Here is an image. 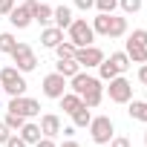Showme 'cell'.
<instances>
[{
  "label": "cell",
  "instance_id": "obj_1",
  "mask_svg": "<svg viewBox=\"0 0 147 147\" xmlns=\"http://www.w3.org/2000/svg\"><path fill=\"white\" fill-rule=\"evenodd\" d=\"M0 87H3V92L12 98V95H26V78L23 72L15 69V66H0Z\"/></svg>",
  "mask_w": 147,
  "mask_h": 147
},
{
  "label": "cell",
  "instance_id": "obj_2",
  "mask_svg": "<svg viewBox=\"0 0 147 147\" xmlns=\"http://www.w3.org/2000/svg\"><path fill=\"white\" fill-rule=\"evenodd\" d=\"M66 35H69V40L75 43L78 49H81V46H90V43L95 40V32H92V23H87L84 18H72V23L66 26Z\"/></svg>",
  "mask_w": 147,
  "mask_h": 147
},
{
  "label": "cell",
  "instance_id": "obj_3",
  "mask_svg": "<svg viewBox=\"0 0 147 147\" xmlns=\"http://www.w3.org/2000/svg\"><path fill=\"white\" fill-rule=\"evenodd\" d=\"M115 136V124L110 115H92L90 121V138L95 144H110V138Z\"/></svg>",
  "mask_w": 147,
  "mask_h": 147
},
{
  "label": "cell",
  "instance_id": "obj_4",
  "mask_svg": "<svg viewBox=\"0 0 147 147\" xmlns=\"http://www.w3.org/2000/svg\"><path fill=\"white\" fill-rule=\"evenodd\" d=\"M9 55H12V61H15V69H20L23 75L32 72V69H38V58H35V49H32L29 43H20V40H18V46H15Z\"/></svg>",
  "mask_w": 147,
  "mask_h": 147
},
{
  "label": "cell",
  "instance_id": "obj_5",
  "mask_svg": "<svg viewBox=\"0 0 147 147\" xmlns=\"http://www.w3.org/2000/svg\"><path fill=\"white\" fill-rule=\"evenodd\" d=\"M95 90H104V81L84 72V69L69 78V92H75V95H87V92H95Z\"/></svg>",
  "mask_w": 147,
  "mask_h": 147
},
{
  "label": "cell",
  "instance_id": "obj_6",
  "mask_svg": "<svg viewBox=\"0 0 147 147\" xmlns=\"http://www.w3.org/2000/svg\"><path fill=\"white\" fill-rule=\"evenodd\" d=\"M104 92L110 95V101H113V104H127V101L133 98V84H130L124 75H115L113 81H107Z\"/></svg>",
  "mask_w": 147,
  "mask_h": 147
},
{
  "label": "cell",
  "instance_id": "obj_7",
  "mask_svg": "<svg viewBox=\"0 0 147 147\" xmlns=\"http://www.w3.org/2000/svg\"><path fill=\"white\" fill-rule=\"evenodd\" d=\"M6 110H9V113H18V115H23V118H35V115H40V101H35V98H29V95H12Z\"/></svg>",
  "mask_w": 147,
  "mask_h": 147
},
{
  "label": "cell",
  "instance_id": "obj_8",
  "mask_svg": "<svg viewBox=\"0 0 147 147\" xmlns=\"http://www.w3.org/2000/svg\"><path fill=\"white\" fill-rule=\"evenodd\" d=\"M40 90H43V95H46V98L58 101V98L69 90V81L61 75V72H49V75L43 78V84H40Z\"/></svg>",
  "mask_w": 147,
  "mask_h": 147
},
{
  "label": "cell",
  "instance_id": "obj_9",
  "mask_svg": "<svg viewBox=\"0 0 147 147\" xmlns=\"http://www.w3.org/2000/svg\"><path fill=\"white\" fill-rule=\"evenodd\" d=\"M107 55L95 46V43H90V46H81V49H75V61L81 63V69H98V63L104 61Z\"/></svg>",
  "mask_w": 147,
  "mask_h": 147
},
{
  "label": "cell",
  "instance_id": "obj_10",
  "mask_svg": "<svg viewBox=\"0 0 147 147\" xmlns=\"http://www.w3.org/2000/svg\"><path fill=\"white\" fill-rule=\"evenodd\" d=\"M9 23H12L15 29H29V26L35 23V18H32V12H29L26 6H15V9L9 12Z\"/></svg>",
  "mask_w": 147,
  "mask_h": 147
},
{
  "label": "cell",
  "instance_id": "obj_11",
  "mask_svg": "<svg viewBox=\"0 0 147 147\" xmlns=\"http://www.w3.org/2000/svg\"><path fill=\"white\" fill-rule=\"evenodd\" d=\"M61 115H55V113H43L40 115V133L43 136H49V138H55V136H61Z\"/></svg>",
  "mask_w": 147,
  "mask_h": 147
},
{
  "label": "cell",
  "instance_id": "obj_12",
  "mask_svg": "<svg viewBox=\"0 0 147 147\" xmlns=\"http://www.w3.org/2000/svg\"><path fill=\"white\" fill-rule=\"evenodd\" d=\"M55 72H61V75L69 81L72 75H78V72H81V63H78L75 58H58V63H55Z\"/></svg>",
  "mask_w": 147,
  "mask_h": 147
},
{
  "label": "cell",
  "instance_id": "obj_13",
  "mask_svg": "<svg viewBox=\"0 0 147 147\" xmlns=\"http://www.w3.org/2000/svg\"><path fill=\"white\" fill-rule=\"evenodd\" d=\"M61 40H63V29H58V26H46L40 32V46H46V49H55Z\"/></svg>",
  "mask_w": 147,
  "mask_h": 147
},
{
  "label": "cell",
  "instance_id": "obj_14",
  "mask_svg": "<svg viewBox=\"0 0 147 147\" xmlns=\"http://www.w3.org/2000/svg\"><path fill=\"white\" fill-rule=\"evenodd\" d=\"M69 23H72V9H69V6H55V9H52V26L66 29Z\"/></svg>",
  "mask_w": 147,
  "mask_h": 147
},
{
  "label": "cell",
  "instance_id": "obj_15",
  "mask_svg": "<svg viewBox=\"0 0 147 147\" xmlns=\"http://www.w3.org/2000/svg\"><path fill=\"white\" fill-rule=\"evenodd\" d=\"M127 35V18L121 15H110V29H107V38H124Z\"/></svg>",
  "mask_w": 147,
  "mask_h": 147
},
{
  "label": "cell",
  "instance_id": "obj_16",
  "mask_svg": "<svg viewBox=\"0 0 147 147\" xmlns=\"http://www.w3.org/2000/svg\"><path fill=\"white\" fill-rule=\"evenodd\" d=\"M18 133H20V138H23L26 144H35V141H40V136H43V133H40V124H35V121H29V118H26V124H23Z\"/></svg>",
  "mask_w": 147,
  "mask_h": 147
},
{
  "label": "cell",
  "instance_id": "obj_17",
  "mask_svg": "<svg viewBox=\"0 0 147 147\" xmlns=\"http://www.w3.org/2000/svg\"><path fill=\"white\" fill-rule=\"evenodd\" d=\"M127 115H130L133 121H144V124H147V101L130 98V101H127Z\"/></svg>",
  "mask_w": 147,
  "mask_h": 147
},
{
  "label": "cell",
  "instance_id": "obj_18",
  "mask_svg": "<svg viewBox=\"0 0 147 147\" xmlns=\"http://www.w3.org/2000/svg\"><path fill=\"white\" fill-rule=\"evenodd\" d=\"M58 104H61V110H63L66 115H72V113H75V110L84 104V101H81V95H75V92H69V90H66V92L58 98Z\"/></svg>",
  "mask_w": 147,
  "mask_h": 147
},
{
  "label": "cell",
  "instance_id": "obj_19",
  "mask_svg": "<svg viewBox=\"0 0 147 147\" xmlns=\"http://www.w3.org/2000/svg\"><path fill=\"white\" fill-rule=\"evenodd\" d=\"M90 121H92V110H90L87 104H81L75 113H72V127H75V130H81V127H90Z\"/></svg>",
  "mask_w": 147,
  "mask_h": 147
},
{
  "label": "cell",
  "instance_id": "obj_20",
  "mask_svg": "<svg viewBox=\"0 0 147 147\" xmlns=\"http://www.w3.org/2000/svg\"><path fill=\"white\" fill-rule=\"evenodd\" d=\"M127 58L133 61V63H147V46H141V43H130L127 40Z\"/></svg>",
  "mask_w": 147,
  "mask_h": 147
},
{
  "label": "cell",
  "instance_id": "obj_21",
  "mask_svg": "<svg viewBox=\"0 0 147 147\" xmlns=\"http://www.w3.org/2000/svg\"><path fill=\"white\" fill-rule=\"evenodd\" d=\"M107 61H110V63H113V66H115V69L121 72V75H124V72H127L130 66H133V61L127 58V52H113V55H110Z\"/></svg>",
  "mask_w": 147,
  "mask_h": 147
},
{
  "label": "cell",
  "instance_id": "obj_22",
  "mask_svg": "<svg viewBox=\"0 0 147 147\" xmlns=\"http://www.w3.org/2000/svg\"><path fill=\"white\" fill-rule=\"evenodd\" d=\"M115 75H121V72H118V69H115V66H113V63H110V61L104 58V61L98 63V78H101V81L107 84V81H113Z\"/></svg>",
  "mask_w": 147,
  "mask_h": 147
},
{
  "label": "cell",
  "instance_id": "obj_23",
  "mask_svg": "<svg viewBox=\"0 0 147 147\" xmlns=\"http://www.w3.org/2000/svg\"><path fill=\"white\" fill-rule=\"evenodd\" d=\"M107 29H110V15L98 12V15L92 18V32H95V35H104V38H107Z\"/></svg>",
  "mask_w": 147,
  "mask_h": 147
},
{
  "label": "cell",
  "instance_id": "obj_24",
  "mask_svg": "<svg viewBox=\"0 0 147 147\" xmlns=\"http://www.w3.org/2000/svg\"><path fill=\"white\" fill-rule=\"evenodd\" d=\"M75 49H78V46L72 43V40H61V43L55 46V55H58V58H75Z\"/></svg>",
  "mask_w": 147,
  "mask_h": 147
},
{
  "label": "cell",
  "instance_id": "obj_25",
  "mask_svg": "<svg viewBox=\"0 0 147 147\" xmlns=\"http://www.w3.org/2000/svg\"><path fill=\"white\" fill-rule=\"evenodd\" d=\"M35 20H38L40 26H49V23H52V6L40 3V6H38V12H35Z\"/></svg>",
  "mask_w": 147,
  "mask_h": 147
},
{
  "label": "cell",
  "instance_id": "obj_26",
  "mask_svg": "<svg viewBox=\"0 0 147 147\" xmlns=\"http://www.w3.org/2000/svg\"><path fill=\"white\" fill-rule=\"evenodd\" d=\"M3 124H6V127H9L12 133H18V130H20V127L26 124V118H23V115H18V113H6V118H3Z\"/></svg>",
  "mask_w": 147,
  "mask_h": 147
},
{
  "label": "cell",
  "instance_id": "obj_27",
  "mask_svg": "<svg viewBox=\"0 0 147 147\" xmlns=\"http://www.w3.org/2000/svg\"><path fill=\"white\" fill-rule=\"evenodd\" d=\"M15 46H18V38H15L12 32H0V52H6V55H9Z\"/></svg>",
  "mask_w": 147,
  "mask_h": 147
},
{
  "label": "cell",
  "instance_id": "obj_28",
  "mask_svg": "<svg viewBox=\"0 0 147 147\" xmlns=\"http://www.w3.org/2000/svg\"><path fill=\"white\" fill-rule=\"evenodd\" d=\"M118 6H121V12L124 15H136V12H141V0H118Z\"/></svg>",
  "mask_w": 147,
  "mask_h": 147
},
{
  "label": "cell",
  "instance_id": "obj_29",
  "mask_svg": "<svg viewBox=\"0 0 147 147\" xmlns=\"http://www.w3.org/2000/svg\"><path fill=\"white\" fill-rule=\"evenodd\" d=\"M95 9L104 12V15H113L118 9V0H95Z\"/></svg>",
  "mask_w": 147,
  "mask_h": 147
},
{
  "label": "cell",
  "instance_id": "obj_30",
  "mask_svg": "<svg viewBox=\"0 0 147 147\" xmlns=\"http://www.w3.org/2000/svg\"><path fill=\"white\" fill-rule=\"evenodd\" d=\"M127 40H130V43H141V46H147V29H133Z\"/></svg>",
  "mask_w": 147,
  "mask_h": 147
},
{
  "label": "cell",
  "instance_id": "obj_31",
  "mask_svg": "<svg viewBox=\"0 0 147 147\" xmlns=\"http://www.w3.org/2000/svg\"><path fill=\"white\" fill-rule=\"evenodd\" d=\"M3 147H29V144L20 138V133H12V136L6 138V144H3Z\"/></svg>",
  "mask_w": 147,
  "mask_h": 147
},
{
  "label": "cell",
  "instance_id": "obj_32",
  "mask_svg": "<svg viewBox=\"0 0 147 147\" xmlns=\"http://www.w3.org/2000/svg\"><path fill=\"white\" fill-rule=\"evenodd\" d=\"M72 3H75V9H81V12L95 9V0H72Z\"/></svg>",
  "mask_w": 147,
  "mask_h": 147
},
{
  "label": "cell",
  "instance_id": "obj_33",
  "mask_svg": "<svg viewBox=\"0 0 147 147\" xmlns=\"http://www.w3.org/2000/svg\"><path fill=\"white\" fill-rule=\"evenodd\" d=\"M110 147H130V138H124V136H113V138H110Z\"/></svg>",
  "mask_w": 147,
  "mask_h": 147
},
{
  "label": "cell",
  "instance_id": "obj_34",
  "mask_svg": "<svg viewBox=\"0 0 147 147\" xmlns=\"http://www.w3.org/2000/svg\"><path fill=\"white\" fill-rule=\"evenodd\" d=\"M15 3H18V0H0V15H9L15 9Z\"/></svg>",
  "mask_w": 147,
  "mask_h": 147
},
{
  "label": "cell",
  "instance_id": "obj_35",
  "mask_svg": "<svg viewBox=\"0 0 147 147\" xmlns=\"http://www.w3.org/2000/svg\"><path fill=\"white\" fill-rule=\"evenodd\" d=\"M32 147H58V144H55V138H49V136H40V141H35Z\"/></svg>",
  "mask_w": 147,
  "mask_h": 147
},
{
  "label": "cell",
  "instance_id": "obj_36",
  "mask_svg": "<svg viewBox=\"0 0 147 147\" xmlns=\"http://www.w3.org/2000/svg\"><path fill=\"white\" fill-rule=\"evenodd\" d=\"M9 136H12V130H9L3 121H0V144H6V138H9Z\"/></svg>",
  "mask_w": 147,
  "mask_h": 147
},
{
  "label": "cell",
  "instance_id": "obj_37",
  "mask_svg": "<svg viewBox=\"0 0 147 147\" xmlns=\"http://www.w3.org/2000/svg\"><path fill=\"white\" fill-rule=\"evenodd\" d=\"M138 81L147 87V63H141V66H138Z\"/></svg>",
  "mask_w": 147,
  "mask_h": 147
},
{
  "label": "cell",
  "instance_id": "obj_38",
  "mask_svg": "<svg viewBox=\"0 0 147 147\" xmlns=\"http://www.w3.org/2000/svg\"><path fill=\"white\" fill-rule=\"evenodd\" d=\"M58 147H81V144H78V141H75V138H63V141H61V144H58Z\"/></svg>",
  "mask_w": 147,
  "mask_h": 147
},
{
  "label": "cell",
  "instance_id": "obj_39",
  "mask_svg": "<svg viewBox=\"0 0 147 147\" xmlns=\"http://www.w3.org/2000/svg\"><path fill=\"white\" fill-rule=\"evenodd\" d=\"M144 147H147V130H144Z\"/></svg>",
  "mask_w": 147,
  "mask_h": 147
},
{
  "label": "cell",
  "instance_id": "obj_40",
  "mask_svg": "<svg viewBox=\"0 0 147 147\" xmlns=\"http://www.w3.org/2000/svg\"><path fill=\"white\" fill-rule=\"evenodd\" d=\"M0 95H3V87H0Z\"/></svg>",
  "mask_w": 147,
  "mask_h": 147
},
{
  "label": "cell",
  "instance_id": "obj_41",
  "mask_svg": "<svg viewBox=\"0 0 147 147\" xmlns=\"http://www.w3.org/2000/svg\"><path fill=\"white\" fill-rule=\"evenodd\" d=\"M144 101H147V98H144Z\"/></svg>",
  "mask_w": 147,
  "mask_h": 147
}]
</instances>
